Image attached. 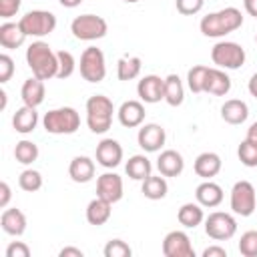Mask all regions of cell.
<instances>
[{
    "mask_svg": "<svg viewBox=\"0 0 257 257\" xmlns=\"http://www.w3.org/2000/svg\"><path fill=\"white\" fill-rule=\"evenodd\" d=\"M137 94L147 104H155V102L165 100V78H161L157 74L143 76L137 84Z\"/></svg>",
    "mask_w": 257,
    "mask_h": 257,
    "instance_id": "13",
    "label": "cell"
},
{
    "mask_svg": "<svg viewBox=\"0 0 257 257\" xmlns=\"http://www.w3.org/2000/svg\"><path fill=\"white\" fill-rule=\"evenodd\" d=\"M241 26H243V14L235 6H227L217 12H209L199 22L201 34L207 38H223L225 34L235 32Z\"/></svg>",
    "mask_w": 257,
    "mask_h": 257,
    "instance_id": "1",
    "label": "cell"
},
{
    "mask_svg": "<svg viewBox=\"0 0 257 257\" xmlns=\"http://www.w3.org/2000/svg\"><path fill=\"white\" fill-rule=\"evenodd\" d=\"M80 76L86 80V82H100L104 80L106 76V60H104V52L96 46H88L82 50L80 54Z\"/></svg>",
    "mask_w": 257,
    "mask_h": 257,
    "instance_id": "8",
    "label": "cell"
},
{
    "mask_svg": "<svg viewBox=\"0 0 257 257\" xmlns=\"http://www.w3.org/2000/svg\"><path fill=\"white\" fill-rule=\"evenodd\" d=\"M157 169L163 177H179L185 171V159L179 151L167 149L157 159Z\"/></svg>",
    "mask_w": 257,
    "mask_h": 257,
    "instance_id": "18",
    "label": "cell"
},
{
    "mask_svg": "<svg viewBox=\"0 0 257 257\" xmlns=\"http://www.w3.org/2000/svg\"><path fill=\"white\" fill-rule=\"evenodd\" d=\"M110 215H112V203H108L102 197H96L86 205V221L94 227L104 225L110 219Z\"/></svg>",
    "mask_w": 257,
    "mask_h": 257,
    "instance_id": "25",
    "label": "cell"
},
{
    "mask_svg": "<svg viewBox=\"0 0 257 257\" xmlns=\"http://www.w3.org/2000/svg\"><path fill=\"white\" fill-rule=\"evenodd\" d=\"M22 0H0V18L8 20L12 16H16V12L20 10Z\"/></svg>",
    "mask_w": 257,
    "mask_h": 257,
    "instance_id": "42",
    "label": "cell"
},
{
    "mask_svg": "<svg viewBox=\"0 0 257 257\" xmlns=\"http://www.w3.org/2000/svg\"><path fill=\"white\" fill-rule=\"evenodd\" d=\"M26 64L32 70V76H38L42 80L56 78L58 74V56L44 40H34L26 48Z\"/></svg>",
    "mask_w": 257,
    "mask_h": 257,
    "instance_id": "2",
    "label": "cell"
},
{
    "mask_svg": "<svg viewBox=\"0 0 257 257\" xmlns=\"http://www.w3.org/2000/svg\"><path fill=\"white\" fill-rule=\"evenodd\" d=\"M141 193L151 199V201H159V199H165L167 193H169V185H167V179L159 173V175H149L143 185H141Z\"/></svg>",
    "mask_w": 257,
    "mask_h": 257,
    "instance_id": "29",
    "label": "cell"
},
{
    "mask_svg": "<svg viewBox=\"0 0 257 257\" xmlns=\"http://www.w3.org/2000/svg\"><path fill=\"white\" fill-rule=\"evenodd\" d=\"M185 100V86L179 74H169L165 78V102L169 106H181Z\"/></svg>",
    "mask_w": 257,
    "mask_h": 257,
    "instance_id": "31",
    "label": "cell"
},
{
    "mask_svg": "<svg viewBox=\"0 0 257 257\" xmlns=\"http://www.w3.org/2000/svg\"><path fill=\"white\" fill-rule=\"evenodd\" d=\"M96 197H102L112 205L118 203L122 199V177L116 173H102L96 179Z\"/></svg>",
    "mask_w": 257,
    "mask_h": 257,
    "instance_id": "15",
    "label": "cell"
},
{
    "mask_svg": "<svg viewBox=\"0 0 257 257\" xmlns=\"http://www.w3.org/2000/svg\"><path fill=\"white\" fill-rule=\"evenodd\" d=\"M231 90V78L223 68H211L207 72V80H205V92L213 94V96H225Z\"/></svg>",
    "mask_w": 257,
    "mask_h": 257,
    "instance_id": "21",
    "label": "cell"
},
{
    "mask_svg": "<svg viewBox=\"0 0 257 257\" xmlns=\"http://www.w3.org/2000/svg\"><path fill=\"white\" fill-rule=\"evenodd\" d=\"M58 255H60V257H82L84 253H82V249H78V247H62Z\"/></svg>",
    "mask_w": 257,
    "mask_h": 257,
    "instance_id": "46",
    "label": "cell"
},
{
    "mask_svg": "<svg viewBox=\"0 0 257 257\" xmlns=\"http://www.w3.org/2000/svg\"><path fill=\"white\" fill-rule=\"evenodd\" d=\"M44 96H46V86H44V80L38 78V76H30L22 82V88H20V98L26 106H34L38 108L42 102H44Z\"/></svg>",
    "mask_w": 257,
    "mask_h": 257,
    "instance_id": "17",
    "label": "cell"
},
{
    "mask_svg": "<svg viewBox=\"0 0 257 257\" xmlns=\"http://www.w3.org/2000/svg\"><path fill=\"white\" fill-rule=\"evenodd\" d=\"M18 185L26 193H36L42 187V175L36 169H24L18 177Z\"/></svg>",
    "mask_w": 257,
    "mask_h": 257,
    "instance_id": "35",
    "label": "cell"
},
{
    "mask_svg": "<svg viewBox=\"0 0 257 257\" xmlns=\"http://www.w3.org/2000/svg\"><path fill=\"white\" fill-rule=\"evenodd\" d=\"M203 257H227V249L219 247V245H211V247L203 249Z\"/></svg>",
    "mask_w": 257,
    "mask_h": 257,
    "instance_id": "45",
    "label": "cell"
},
{
    "mask_svg": "<svg viewBox=\"0 0 257 257\" xmlns=\"http://www.w3.org/2000/svg\"><path fill=\"white\" fill-rule=\"evenodd\" d=\"M237 247L243 257H257V231H245Z\"/></svg>",
    "mask_w": 257,
    "mask_h": 257,
    "instance_id": "38",
    "label": "cell"
},
{
    "mask_svg": "<svg viewBox=\"0 0 257 257\" xmlns=\"http://www.w3.org/2000/svg\"><path fill=\"white\" fill-rule=\"evenodd\" d=\"M247 90H249V94H251V96H255V98H257V72H255V74H251V78H249V82H247Z\"/></svg>",
    "mask_w": 257,
    "mask_h": 257,
    "instance_id": "48",
    "label": "cell"
},
{
    "mask_svg": "<svg viewBox=\"0 0 257 257\" xmlns=\"http://www.w3.org/2000/svg\"><path fill=\"white\" fill-rule=\"evenodd\" d=\"M0 225H2V231L6 235L20 237L26 231V215L20 209H16V207L4 209L2 211V217H0Z\"/></svg>",
    "mask_w": 257,
    "mask_h": 257,
    "instance_id": "22",
    "label": "cell"
},
{
    "mask_svg": "<svg viewBox=\"0 0 257 257\" xmlns=\"http://www.w3.org/2000/svg\"><path fill=\"white\" fill-rule=\"evenodd\" d=\"M163 255L165 257H195V249L185 231H169L163 239Z\"/></svg>",
    "mask_w": 257,
    "mask_h": 257,
    "instance_id": "11",
    "label": "cell"
},
{
    "mask_svg": "<svg viewBox=\"0 0 257 257\" xmlns=\"http://www.w3.org/2000/svg\"><path fill=\"white\" fill-rule=\"evenodd\" d=\"M177 221L185 227V229H195L205 221V213L203 207L199 203H185L179 207L177 211Z\"/></svg>",
    "mask_w": 257,
    "mask_h": 257,
    "instance_id": "28",
    "label": "cell"
},
{
    "mask_svg": "<svg viewBox=\"0 0 257 257\" xmlns=\"http://www.w3.org/2000/svg\"><path fill=\"white\" fill-rule=\"evenodd\" d=\"M221 167H223V161H221V157H219L217 153H213V151L201 153V155L195 159V165H193L197 177H201V179H213V177H217L219 171H221Z\"/></svg>",
    "mask_w": 257,
    "mask_h": 257,
    "instance_id": "20",
    "label": "cell"
},
{
    "mask_svg": "<svg viewBox=\"0 0 257 257\" xmlns=\"http://www.w3.org/2000/svg\"><path fill=\"white\" fill-rule=\"evenodd\" d=\"M243 6H245V12L253 18H257V0H243Z\"/></svg>",
    "mask_w": 257,
    "mask_h": 257,
    "instance_id": "47",
    "label": "cell"
},
{
    "mask_svg": "<svg viewBox=\"0 0 257 257\" xmlns=\"http://www.w3.org/2000/svg\"><path fill=\"white\" fill-rule=\"evenodd\" d=\"M10 197H12V191H10V185L6 181L0 183V207L6 209L8 203H10Z\"/></svg>",
    "mask_w": 257,
    "mask_h": 257,
    "instance_id": "44",
    "label": "cell"
},
{
    "mask_svg": "<svg viewBox=\"0 0 257 257\" xmlns=\"http://www.w3.org/2000/svg\"><path fill=\"white\" fill-rule=\"evenodd\" d=\"M195 199H197V203L201 207H207V209L219 207L223 203V189H221V185L213 183L211 179H205L195 189Z\"/></svg>",
    "mask_w": 257,
    "mask_h": 257,
    "instance_id": "19",
    "label": "cell"
},
{
    "mask_svg": "<svg viewBox=\"0 0 257 257\" xmlns=\"http://www.w3.org/2000/svg\"><path fill=\"white\" fill-rule=\"evenodd\" d=\"M38 145H34L32 141H18L16 147H14V159L20 163V165H32L36 159H38Z\"/></svg>",
    "mask_w": 257,
    "mask_h": 257,
    "instance_id": "33",
    "label": "cell"
},
{
    "mask_svg": "<svg viewBox=\"0 0 257 257\" xmlns=\"http://www.w3.org/2000/svg\"><path fill=\"white\" fill-rule=\"evenodd\" d=\"M56 56H58V74H56V78H62V80L64 78H70L74 74V70H76V60H74L72 52L58 50Z\"/></svg>",
    "mask_w": 257,
    "mask_h": 257,
    "instance_id": "36",
    "label": "cell"
},
{
    "mask_svg": "<svg viewBox=\"0 0 257 257\" xmlns=\"http://www.w3.org/2000/svg\"><path fill=\"white\" fill-rule=\"evenodd\" d=\"M38 124V112L34 106H20L12 116V126L20 135H30Z\"/></svg>",
    "mask_w": 257,
    "mask_h": 257,
    "instance_id": "27",
    "label": "cell"
},
{
    "mask_svg": "<svg viewBox=\"0 0 257 257\" xmlns=\"http://www.w3.org/2000/svg\"><path fill=\"white\" fill-rule=\"evenodd\" d=\"M175 6H177V12L183 14V16H193V14H199L205 6V0H175Z\"/></svg>",
    "mask_w": 257,
    "mask_h": 257,
    "instance_id": "40",
    "label": "cell"
},
{
    "mask_svg": "<svg viewBox=\"0 0 257 257\" xmlns=\"http://www.w3.org/2000/svg\"><path fill=\"white\" fill-rule=\"evenodd\" d=\"M237 157L241 161V165L245 167H257V145H253L251 141H241L239 149H237Z\"/></svg>",
    "mask_w": 257,
    "mask_h": 257,
    "instance_id": "37",
    "label": "cell"
},
{
    "mask_svg": "<svg viewBox=\"0 0 257 257\" xmlns=\"http://www.w3.org/2000/svg\"><path fill=\"white\" fill-rule=\"evenodd\" d=\"M122 2H126V4H135V2H139V0H122Z\"/></svg>",
    "mask_w": 257,
    "mask_h": 257,
    "instance_id": "52",
    "label": "cell"
},
{
    "mask_svg": "<svg viewBox=\"0 0 257 257\" xmlns=\"http://www.w3.org/2000/svg\"><path fill=\"white\" fill-rule=\"evenodd\" d=\"M14 74V60L8 54H0V82H8Z\"/></svg>",
    "mask_w": 257,
    "mask_h": 257,
    "instance_id": "41",
    "label": "cell"
},
{
    "mask_svg": "<svg viewBox=\"0 0 257 257\" xmlns=\"http://www.w3.org/2000/svg\"><path fill=\"white\" fill-rule=\"evenodd\" d=\"M102 253H104V257H131L133 255V249L122 239H110L104 245V251Z\"/></svg>",
    "mask_w": 257,
    "mask_h": 257,
    "instance_id": "39",
    "label": "cell"
},
{
    "mask_svg": "<svg viewBox=\"0 0 257 257\" xmlns=\"http://www.w3.org/2000/svg\"><path fill=\"white\" fill-rule=\"evenodd\" d=\"M165 141H167V133L157 122L141 124L139 133H137V143H139V147L145 153H157V151H161L163 145H165Z\"/></svg>",
    "mask_w": 257,
    "mask_h": 257,
    "instance_id": "12",
    "label": "cell"
},
{
    "mask_svg": "<svg viewBox=\"0 0 257 257\" xmlns=\"http://www.w3.org/2000/svg\"><path fill=\"white\" fill-rule=\"evenodd\" d=\"M247 141H251L253 145H257V122H253L249 128H247Z\"/></svg>",
    "mask_w": 257,
    "mask_h": 257,
    "instance_id": "49",
    "label": "cell"
},
{
    "mask_svg": "<svg viewBox=\"0 0 257 257\" xmlns=\"http://www.w3.org/2000/svg\"><path fill=\"white\" fill-rule=\"evenodd\" d=\"M26 38L28 36L24 34V30L20 28L18 22H4V24H0V46L2 48H8V50L20 48Z\"/></svg>",
    "mask_w": 257,
    "mask_h": 257,
    "instance_id": "26",
    "label": "cell"
},
{
    "mask_svg": "<svg viewBox=\"0 0 257 257\" xmlns=\"http://www.w3.org/2000/svg\"><path fill=\"white\" fill-rule=\"evenodd\" d=\"M94 157H96V163L104 169H114L120 165L122 161V147L118 141L114 139H102L98 145H96V151H94Z\"/></svg>",
    "mask_w": 257,
    "mask_h": 257,
    "instance_id": "14",
    "label": "cell"
},
{
    "mask_svg": "<svg viewBox=\"0 0 257 257\" xmlns=\"http://www.w3.org/2000/svg\"><path fill=\"white\" fill-rule=\"evenodd\" d=\"M124 171H126V175H128L133 181H141V183H143L149 175H153V165H151V161H149L145 155H133V157L126 161Z\"/></svg>",
    "mask_w": 257,
    "mask_h": 257,
    "instance_id": "30",
    "label": "cell"
},
{
    "mask_svg": "<svg viewBox=\"0 0 257 257\" xmlns=\"http://www.w3.org/2000/svg\"><path fill=\"white\" fill-rule=\"evenodd\" d=\"M231 211L235 215L241 217H249L253 215V211L257 209V193L255 187L249 181H237L231 189V199H229Z\"/></svg>",
    "mask_w": 257,
    "mask_h": 257,
    "instance_id": "10",
    "label": "cell"
},
{
    "mask_svg": "<svg viewBox=\"0 0 257 257\" xmlns=\"http://www.w3.org/2000/svg\"><path fill=\"white\" fill-rule=\"evenodd\" d=\"M112 114H114V104L108 96L92 94L86 100V124L90 133L104 135L112 124Z\"/></svg>",
    "mask_w": 257,
    "mask_h": 257,
    "instance_id": "3",
    "label": "cell"
},
{
    "mask_svg": "<svg viewBox=\"0 0 257 257\" xmlns=\"http://www.w3.org/2000/svg\"><path fill=\"white\" fill-rule=\"evenodd\" d=\"M143 60L139 56H120L116 62V78L118 80H135L141 74Z\"/></svg>",
    "mask_w": 257,
    "mask_h": 257,
    "instance_id": "32",
    "label": "cell"
},
{
    "mask_svg": "<svg viewBox=\"0 0 257 257\" xmlns=\"http://www.w3.org/2000/svg\"><path fill=\"white\" fill-rule=\"evenodd\" d=\"M245 48L233 40H219L211 48V60L223 70H237L245 64Z\"/></svg>",
    "mask_w": 257,
    "mask_h": 257,
    "instance_id": "5",
    "label": "cell"
},
{
    "mask_svg": "<svg viewBox=\"0 0 257 257\" xmlns=\"http://www.w3.org/2000/svg\"><path fill=\"white\" fill-rule=\"evenodd\" d=\"M207 72H209V66H205V64H197V66L189 68V72H187V86H189L191 92H195V94L205 92Z\"/></svg>",
    "mask_w": 257,
    "mask_h": 257,
    "instance_id": "34",
    "label": "cell"
},
{
    "mask_svg": "<svg viewBox=\"0 0 257 257\" xmlns=\"http://www.w3.org/2000/svg\"><path fill=\"white\" fill-rule=\"evenodd\" d=\"M6 257H30V247L22 241H12L8 247H6Z\"/></svg>",
    "mask_w": 257,
    "mask_h": 257,
    "instance_id": "43",
    "label": "cell"
},
{
    "mask_svg": "<svg viewBox=\"0 0 257 257\" xmlns=\"http://www.w3.org/2000/svg\"><path fill=\"white\" fill-rule=\"evenodd\" d=\"M42 126L48 135H72L80 128V114L72 106H58L42 116Z\"/></svg>",
    "mask_w": 257,
    "mask_h": 257,
    "instance_id": "4",
    "label": "cell"
},
{
    "mask_svg": "<svg viewBox=\"0 0 257 257\" xmlns=\"http://www.w3.org/2000/svg\"><path fill=\"white\" fill-rule=\"evenodd\" d=\"M0 98H2V108H6V100L8 98H6V92L4 90H0Z\"/></svg>",
    "mask_w": 257,
    "mask_h": 257,
    "instance_id": "51",
    "label": "cell"
},
{
    "mask_svg": "<svg viewBox=\"0 0 257 257\" xmlns=\"http://www.w3.org/2000/svg\"><path fill=\"white\" fill-rule=\"evenodd\" d=\"M68 177L74 183H88L94 177V161L86 155H78L68 165Z\"/></svg>",
    "mask_w": 257,
    "mask_h": 257,
    "instance_id": "24",
    "label": "cell"
},
{
    "mask_svg": "<svg viewBox=\"0 0 257 257\" xmlns=\"http://www.w3.org/2000/svg\"><path fill=\"white\" fill-rule=\"evenodd\" d=\"M70 32L76 40L92 42L98 38H104L108 32V24L102 16L96 14H80L70 22Z\"/></svg>",
    "mask_w": 257,
    "mask_h": 257,
    "instance_id": "6",
    "label": "cell"
},
{
    "mask_svg": "<svg viewBox=\"0 0 257 257\" xmlns=\"http://www.w3.org/2000/svg\"><path fill=\"white\" fill-rule=\"evenodd\" d=\"M255 42H257V34H255Z\"/></svg>",
    "mask_w": 257,
    "mask_h": 257,
    "instance_id": "53",
    "label": "cell"
},
{
    "mask_svg": "<svg viewBox=\"0 0 257 257\" xmlns=\"http://www.w3.org/2000/svg\"><path fill=\"white\" fill-rule=\"evenodd\" d=\"M18 24L24 30L26 36L42 38V36H48L50 32H54V28H56V16L50 10H30V12H26L18 20Z\"/></svg>",
    "mask_w": 257,
    "mask_h": 257,
    "instance_id": "7",
    "label": "cell"
},
{
    "mask_svg": "<svg viewBox=\"0 0 257 257\" xmlns=\"http://www.w3.org/2000/svg\"><path fill=\"white\" fill-rule=\"evenodd\" d=\"M205 233L213 241H229L237 233V221L231 213L225 211H213L205 217Z\"/></svg>",
    "mask_w": 257,
    "mask_h": 257,
    "instance_id": "9",
    "label": "cell"
},
{
    "mask_svg": "<svg viewBox=\"0 0 257 257\" xmlns=\"http://www.w3.org/2000/svg\"><path fill=\"white\" fill-rule=\"evenodd\" d=\"M58 2H60V6H64V8H76V6L82 4V0H58Z\"/></svg>",
    "mask_w": 257,
    "mask_h": 257,
    "instance_id": "50",
    "label": "cell"
},
{
    "mask_svg": "<svg viewBox=\"0 0 257 257\" xmlns=\"http://www.w3.org/2000/svg\"><path fill=\"white\" fill-rule=\"evenodd\" d=\"M249 116V106L241 98H229L221 106V118L229 124H243Z\"/></svg>",
    "mask_w": 257,
    "mask_h": 257,
    "instance_id": "23",
    "label": "cell"
},
{
    "mask_svg": "<svg viewBox=\"0 0 257 257\" xmlns=\"http://www.w3.org/2000/svg\"><path fill=\"white\" fill-rule=\"evenodd\" d=\"M145 104L141 100H124L118 110H116V116H118V122L126 128H137L145 122Z\"/></svg>",
    "mask_w": 257,
    "mask_h": 257,
    "instance_id": "16",
    "label": "cell"
}]
</instances>
